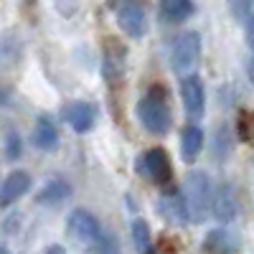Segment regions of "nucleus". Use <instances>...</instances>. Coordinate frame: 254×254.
Here are the masks:
<instances>
[{
  "label": "nucleus",
  "instance_id": "f257e3e1",
  "mask_svg": "<svg viewBox=\"0 0 254 254\" xmlns=\"http://www.w3.org/2000/svg\"><path fill=\"white\" fill-rule=\"evenodd\" d=\"M69 234H71L74 242L94 249L97 254H117L115 244L102 231L99 221L89 214V211H84V208L74 211V214L69 216Z\"/></svg>",
  "mask_w": 254,
  "mask_h": 254
},
{
  "label": "nucleus",
  "instance_id": "f03ea898",
  "mask_svg": "<svg viewBox=\"0 0 254 254\" xmlns=\"http://www.w3.org/2000/svg\"><path fill=\"white\" fill-rule=\"evenodd\" d=\"M214 183L206 173H190L186 181V203L190 211V221H203L214 211Z\"/></svg>",
  "mask_w": 254,
  "mask_h": 254
},
{
  "label": "nucleus",
  "instance_id": "7ed1b4c3",
  "mask_svg": "<svg viewBox=\"0 0 254 254\" xmlns=\"http://www.w3.org/2000/svg\"><path fill=\"white\" fill-rule=\"evenodd\" d=\"M158 92L160 89H153L150 94L140 102L137 115H140V122L153 135H165L168 130H171V125H173V115H171V107H168L165 99Z\"/></svg>",
  "mask_w": 254,
  "mask_h": 254
},
{
  "label": "nucleus",
  "instance_id": "20e7f679",
  "mask_svg": "<svg viewBox=\"0 0 254 254\" xmlns=\"http://www.w3.org/2000/svg\"><path fill=\"white\" fill-rule=\"evenodd\" d=\"M201 56V36L196 31H183L176 36L173 46H171V64L176 71H190L196 66V61Z\"/></svg>",
  "mask_w": 254,
  "mask_h": 254
},
{
  "label": "nucleus",
  "instance_id": "39448f33",
  "mask_svg": "<svg viewBox=\"0 0 254 254\" xmlns=\"http://www.w3.org/2000/svg\"><path fill=\"white\" fill-rule=\"evenodd\" d=\"M137 171L145 173L147 178L155 181V183H168V181H171L173 168H171V160H168L165 150H160V147H153V150H147V153L137 160Z\"/></svg>",
  "mask_w": 254,
  "mask_h": 254
},
{
  "label": "nucleus",
  "instance_id": "423d86ee",
  "mask_svg": "<svg viewBox=\"0 0 254 254\" xmlns=\"http://www.w3.org/2000/svg\"><path fill=\"white\" fill-rule=\"evenodd\" d=\"M181 97H183V104H186V110H188L190 117H201L203 115L206 92H203V81L196 74H188L181 81Z\"/></svg>",
  "mask_w": 254,
  "mask_h": 254
},
{
  "label": "nucleus",
  "instance_id": "0eeeda50",
  "mask_svg": "<svg viewBox=\"0 0 254 254\" xmlns=\"http://www.w3.org/2000/svg\"><path fill=\"white\" fill-rule=\"evenodd\" d=\"M117 23L122 26V31L132 38H140L145 36V28H147V20H145V10L137 5V3H122L117 8Z\"/></svg>",
  "mask_w": 254,
  "mask_h": 254
},
{
  "label": "nucleus",
  "instance_id": "6e6552de",
  "mask_svg": "<svg viewBox=\"0 0 254 254\" xmlns=\"http://www.w3.org/2000/svg\"><path fill=\"white\" fill-rule=\"evenodd\" d=\"M28 188H31V176L26 171H13L3 181V188H0V203L10 206L13 201H18L23 193H28Z\"/></svg>",
  "mask_w": 254,
  "mask_h": 254
},
{
  "label": "nucleus",
  "instance_id": "1a4fd4ad",
  "mask_svg": "<svg viewBox=\"0 0 254 254\" xmlns=\"http://www.w3.org/2000/svg\"><path fill=\"white\" fill-rule=\"evenodd\" d=\"M64 117H66V122L74 127V132H87L94 127V107L87 102H76V104H69L66 112H64Z\"/></svg>",
  "mask_w": 254,
  "mask_h": 254
},
{
  "label": "nucleus",
  "instance_id": "9d476101",
  "mask_svg": "<svg viewBox=\"0 0 254 254\" xmlns=\"http://www.w3.org/2000/svg\"><path fill=\"white\" fill-rule=\"evenodd\" d=\"M201 147H203V132H201V127L196 125H190L183 130L181 135V158L186 163H193L201 153Z\"/></svg>",
  "mask_w": 254,
  "mask_h": 254
},
{
  "label": "nucleus",
  "instance_id": "9b49d317",
  "mask_svg": "<svg viewBox=\"0 0 254 254\" xmlns=\"http://www.w3.org/2000/svg\"><path fill=\"white\" fill-rule=\"evenodd\" d=\"M160 211L165 214V219H171L173 224H183L190 219V211H188V203H186V196H178V193H171L160 201Z\"/></svg>",
  "mask_w": 254,
  "mask_h": 254
},
{
  "label": "nucleus",
  "instance_id": "f8f14e48",
  "mask_svg": "<svg viewBox=\"0 0 254 254\" xmlns=\"http://www.w3.org/2000/svg\"><path fill=\"white\" fill-rule=\"evenodd\" d=\"M59 140V132H56V127L49 117H38L36 122V132H33V142L36 147H41V150H51V147L56 145Z\"/></svg>",
  "mask_w": 254,
  "mask_h": 254
},
{
  "label": "nucleus",
  "instance_id": "ddd939ff",
  "mask_svg": "<svg viewBox=\"0 0 254 254\" xmlns=\"http://www.w3.org/2000/svg\"><path fill=\"white\" fill-rule=\"evenodd\" d=\"M160 10H163V15H165L168 20L181 23V20H186V18L193 15V0H163Z\"/></svg>",
  "mask_w": 254,
  "mask_h": 254
},
{
  "label": "nucleus",
  "instance_id": "4468645a",
  "mask_svg": "<svg viewBox=\"0 0 254 254\" xmlns=\"http://www.w3.org/2000/svg\"><path fill=\"white\" fill-rule=\"evenodd\" d=\"M214 214L219 221H231L237 216V201H234V193L231 188H221L216 193V201H214Z\"/></svg>",
  "mask_w": 254,
  "mask_h": 254
},
{
  "label": "nucleus",
  "instance_id": "2eb2a0df",
  "mask_svg": "<svg viewBox=\"0 0 254 254\" xmlns=\"http://www.w3.org/2000/svg\"><path fill=\"white\" fill-rule=\"evenodd\" d=\"M69 196H71V188H69L66 181H51V183H46L44 188H41L38 203H61Z\"/></svg>",
  "mask_w": 254,
  "mask_h": 254
},
{
  "label": "nucleus",
  "instance_id": "dca6fc26",
  "mask_svg": "<svg viewBox=\"0 0 254 254\" xmlns=\"http://www.w3.org/2000/svg\"><path fill=\"white\" fill-rule=\"evenodd\" d=\"M206 249L214 254H231L237 249V239L229 234V231H211L206 239Z\"/></svg>",
  "mask_w": 254,
  "mask_h": 254
},
{
  "label": "nucleus",
  "instance_id": "f3484780",
  "mask_svg": "<svg viewBox=\"0 0 254 254\" xmlns=\"http://www.w3.org/2000/svg\"><path fill=\"white\" fill-rule=\"evenodd\" d=\"M132 239H135V247L140 254H155L153 252V242H150V229L142 219H135L132 221Z\"/></svg>",
  "mask_w": 254,
  "mask_h": 254
},
{
  "label": "nucleus",
  "instance_id": "a211bd4d",
  "mask_svg": "<svg viewBox=\"0 0 254 254\" xmlns=\"http://www.w3.org/2000/svg\"><path fill=\"white\" fill-rule=\"evenodd\" d=\"M20 153H23V142H20V137L10 130V132L5 135V158H8V160H15Z\"/></svg>",
  "mask_w": 254,
  "mask_h": 254
},
{
  "label": "nucleus",
  "instance_id": "6ab92c4d",
  "mask_svg": "<svg viewBox=\"0 0 254 254\" xmlns=\"http://www.w3.org/2000/svg\"><path fill=\"white\" fill-rule=\"evenodd\" d=\"M231 8H234L239 20H249L252 18V0H231Z\"/></svg>",
  "mask_w": 254,
  "mask_h": 254
},
{
  "label": "nucleus",
  "instance_id": "aec40b11",
  "mask_svg": "<svg viewBox=\"0 0 254 254\" xmlns=\"http://www.w3.org/2000/svg\"><path fill=\"white\" fill-rule=\"evenodd\" d=\"M247 38H249V46L254 49V15L247 20Z\"/></svg>",
  "mask_w": 254,
  "mask_h": 254
},
{
  "label": "nucleus",
  "instance_id": "412c9836",
  "mask_svg": "<svg viewBox=\"0 0 254 254\" xmlns=\"http://www.w3.org/2000/svg\"><path fill=\"white\" fill-rule=\"evenodd\" d=\"M46 254H66V249H64L61 244H54V247L46 249Z\"/></svg>",
  "mask_w": 254,
  "mask_h": 254
},
{
  "label": "nucleus",
  "instance_id": "4be33fe9",
  "mask_svg": "<svg viewBox=\"0 0 254 254\" xmlns=\"http://www.w3.org/2000/svg\"><path fill=\"white\" fill-rule=\"evenodd\" d=\"M0 254H10V252H8V247H3V249H0Z\"/></svg>",
  "mask_w": 254,
  "mask_h": 254
},
{
  "label": "nucleus",
  "instance_id": "5701e85b",
  "mask_svg": "<svg viewBox=\"0 0 254 254\" xmlns=\"http://www.w3.org/2000/svg\"><path fill=\"white\" fill-rule=\"evenodd\" d=\"M252 69H254V64H252ZM252 76H254V74H252Z\"/></svg>",
  "mask_w": 254,
  "mask_h": 254
}]
</instances>
